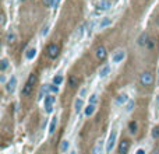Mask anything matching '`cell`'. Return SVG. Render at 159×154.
<instances>
[{
    "mask_svg": "<svg viewBox=\"0 0 159 154\" xmlns=\"http://www.w3.org/2000/svg\"><path fill=\"white\" fill-rule=\"evenodd\" d=\"M154 154H159V150H155V151H154Z\"/></svg>",
    "mask_w": 159,
    "mask_h": 154,
    "instance_id": "obj_38",
    "label": "cell"
},
{
    "mask_svg": "<svg viewBox=\"0 0 159 154\" xmlns=\"http://www.w3.org/2000/svg\"><path fill=\"white\" fill-rule=\"evenodd\" d=\"M96 101H98V94H92V95L90 97V104H92V105H95Z\"/></svg>",
    "mask_w": 159,
    "mask_h": 154,
    "instance_id": "obj_26",
    "label": "cell"
},
{
    "mask_svg": "<svg viewBox=\"0 0 159 154\" xmlns=\"http://www.w3.org/2000/svg\"><path fill=\"white\" fill-rule=\"evenodd\" d=\"M56 126H57V118L54 116V118H52V122H50V126H49V133H50V134H53V133H54V130H56Z\"/></svg>",
    "mask_w": 159,
    "mask_h": 154,
    "instance_id": "obj_18",
    "label": "cell"
},
{
    "mask_svg": "<svg viewBox=\"0 0 159 154\" xmlns=\"http://www.w3.org/2000/svg\"><path fill=\"white\" fill-rule=\"evenodd\" d=\"M4 22H6V17L4 14H1V25H4Z\"/></svg>",
    "mask_w": 159,
    "mask_h": 154,
    "instance_id": "obj_34",
    "label": "cell"
},
{
    "mask_svg": "<svg viewBox=\"0 0 159 154\" xmlns=\"http://www.w3.org/2000/svg\"><path fill=\"white\" fill-rule=\"evenodd\" d=\"M96 106L92 105V104H88L87 105V108H85V116H92L94 115V112H95Z\"/></svg>",
    "mask_w": 159,
    "mask_h": 154,
    "instance_id": "obj_15",
    "label": "cell"
},
{
    "mask_svg": "<svg viewBox=\"0 0 159 154\" xmlns=\"http://www.w3.org/2000/svg\"><path fill=\"white\" fill-rule=\"evenodd\" d=\"M128 101V95L127 94H120V95L117 97L116 102L119 104V105H122V104H126V102Z\"/></svg>",
    "mask_w": 159,
    "mask_h": 154,
    "instance_id": "obj_19",
    "label": "cell"
},
{
    "mask_svg": "<svg viewBox=\"0 0 159 154\" xmlns=\"http://www.w3.org/2000/svg\"><path fill=\"white\" fill-rule=\"evenodd\" d=\"M7 67H9V60L7 59H1V62H0V70L4 72Z\"/></svg>",
    "mask_w": 159,
    "mask_h": 154,
    "instance_id": "obj_25",
    "label": "cell"
},
{
    "mask_svg": "<svg viewBox=\"0 0 159 154\" xmlns=\"http://www.w3.org/2000/svg\"><path fill=\"white\" fill-rule=\"evenodd\" d=\"M128 149H130V144H128L127 140H123V142H120V144H119V153H120V154H127L128 153Z\"/></svg>",
    "mask_w": 159,
    "mask_h": 154,
    "instance_id": "obj_9",
    "label": "cell"
},
{
    "mask_svg": "<svg viewBox=\"0 0 159 154\" xmlns=\"http://www.w3.org/2000/svg\"><path fill=\"white\" fill-rule=\"evenodd\" d=\"M46 52H48V56L50 59H56L59 56V52H60V46L56 43H50L46 49Z\"/></svg>",
    "mask_w": 159,
    "mask_h": 154,
    "instance_id": "obj_3",
    "label": "cell"
},
{
    "mask_svg": "<svg viewBox=\"0 0 159 154\" xmlns=\"http://www.w3.org/2000/svg\"><path fill=\"white\" fill-rule=\"evenodd\" d=\"M43 4H45V6H49V7H52L53 0H43Z\"/></svg>",
    "mask_w": 159,
    "mask_h": 154,
    "instance_id": "obj_32",
    "label": "cell"
},
{
    "mask_svg": "<svg viewBox=\"0 0 159 154\" xmlns=\"http://www.w3.org/2000/svg\"><path fill=\"white\" fill-rule=\"evenodd\" d=\"M62 83H63V76L62 74H57V76L53 77V84L54 85H60Z\"/></svg>",
    "mask_w": 159,
    "mask_h": 154,
    "instance_id": "obj_24",
    "label": "cell"
},
{
    "mask_svg": "<svg viewBox=\"0 0 159 154\" xmlns=\"http://www.w3.org/2000/svg\"><path fill=\"white\" fill-rule=\"evenodd\" d=\"M31 91H32V84H29V83H26L24 87H22V91H21V94L22 95H29L31 94Z\"/></svg>",
    "mask_w": 159,
    "mask_h": 154,
    "instance_id": "obj_16",
    "label": "cell"
},
{
    "mask_svg": "<svg viewBox=\"0 0 159 154\" xmlns=\"http://www.w3.org/2000/svg\"><path fill=\"white\" fill-rule=\"evenodd\" d=\"M116 137H117V132L116 130H113V132L110 133L109 139H107V144H106V151H107V153L112 151L113 146H115V142H116Z\"/></svg>",
    "mask_w": 159,
    "mask_h": 154,
    "instance_id": "obj_5",
    "label": "cell"
},
{
    "mask_svg": "<svg viewBox=\"0 0 159 154\" xmlns=\"http://www.w3.org/2000/svg\"><path fill=\"white\" fill-rule=\"evenodd\" d=\"M82 30H84V27H80V30L77 31V34H75V37H78V39L81 38V35H82Z\"/></svg>",
    "mask_w": 159,
    "mask_h": 154,
    "instance_id": "obj_31",
    "label": "cell"
},
{
    "mask_svg": "<svg viewBox=\"0 0 159 154\" xmlns=\"http://www.w3.org/2000/svg\"><path fill=\"white\" fill-rule=\"evenodd\" d=\"M152 137L154 139H159V126L152 129Z\"/></svg>",
    "mask_w": 159,
    "mask_h": 154,
    "instance_id": "obj_27",
    "label": "cell"
},
{
    "mask_svg": "<svg viewBox=\"0 0 159 154\" xmlns=\"http://www.w3.org/2000/svg\"><path fill=\"white\" fill-rule=\"evenodd\" d=\"M109 73H110V66H109V64H105V66L99 70V77H101V79H105Z\"/></svg>",
    "mask_w": 159,
    "mask_h": 154,
    "instance_id": "obj_11",
    "label": "cell"
},
{
    "mask_svg": "<svg viewBox=\"0 0 159 154\" xmlns=\"http://www.w3.org/2000/svg\"><path fill=\"white\" fill-rule=\"evenodd\" d=\"M50 91H52V93H56V94H57V93H59V87H57V85H54V84L50 85Z\"/></svg>",
    "mask_w": 159,
    "mask_h": 154,
    "instance_id": "obj_30",
    "label": "cell"
},
{
    "mask_svg": "<svg viewBox=\"0 0 159 154\" xmlns=\"http://www.w3.org/2000/svg\"><path fill=\"white\" fill-rule=\"evenodd\" d=\"M140 83L143 85H151L154 83V74L151 72H144L143 74L140 76Z\"/></svg>",
    "mask_w": 159,
    "mask_h": 154,
    "instance_id": "obj_1",
    "label": "cell"
},
{
    "mask_svg": "<svg viewBox=\"0 0 159 154\" xmlns=\"http://www.w3.org/2000/svg\"><path fill=\"white\" fill-rule=\"evenodd\" d=\"M155 105H156V108L159 109V95L156 97V101H155Z\"/></svg>",
    "mask_w": 159,
    "mask_h": 154,
    "instance_id": "obj_36",
    "label": "cell"
},
{
    "mask_svg": "<svg viewBox=\"0 0 159 154\" xmlns=\"http://www.w3.org/2000/svg\"><path fill=\"white\" fill-rule=\"evenodd\" d=\"M102 151H103V142L102 140H98L94 150H92V154H102Z\"/></svg>",
    "mask_w": 159,
    "mask_h": 154,
    "instance_id": "obj_10",
    "label": "cell"
},
{
    "mask_svg": "<svg viewBox=\"0 0 159 154\" xmlns=\"http://www.w3.org/2000/svg\"><path fill=\"white\" fill-rule=\"evenodd\" d=\"M35 81H37V74H31L29 76V79H28V81L26 83H29V84H35Z\"/></svg>",
    "mask_w": 159,
    "mask_h": 154,
    "instance_id": "obj_28",
    "label": "cell"
},
{
    "mask_svg": "<svg viewBox=\"0 0 159 154\" xmlns=\"http://www.w3.org/2000/svg\"><path fill=\"white\" fill-rule=\"evenodd\" d=\"M158 76H159V70H158Z\"/></svg>",
    "mask_w": 159,
    "mask_h": 154,
    "instance_id": "obj_39",
    "label": "cell"
},
{
    "mask_svg": "<svg viewBox=\"0 0 159 154\" xmlns=\"http://www.w3.org/2000/svg\"><path fill=\"white\" fill-rule=\"evenodd\" d=\"M110 6H112L110 0H101L99 4H98V9H99V10H107Z\"/></svg>",
    "mask_w": 159,
    "mask_h": 154,
    "instance_id": "obj_12",
    "label": "cell"
},
{
    "mask_svg": "<svg viewBox=\"0 0 159 154\" xmlns=\"http://www.w3.org/2000/svg\"><path fill=\"white\" fill-rule=\"evenodd\" d=\"M69 85L71 87V88L77 87V85H78V79H77L75 76H70V79H69Z\"/></svg>",
    "mask_w": 159,
    "mask_h": 154,
    "instance_id": "obj_21",
    "label": "cell"
},
{
    "mask_svg": "<svg viewBox=\"0 0 159 154\" xmlns=\"http://www.w3.org/2000/svg\"><path fill=\"white\" fill-rule=\"evenodd\" d=\"M54 102H56V97L54 95H46L45 97V109L48 114H52L53 112V105H54Z\"/></svg>",
    "mask_w": 159,
    "mask_h": 154,
    "instance_id": "obj_2",
    "label": "cell"
},
{
    "mask_svg": "<svg viewBox=\"0 0 159 154\" xmlns=\"http://www.w3.org/2000/svg\"><path fill=\"white\" fill-rule=\"evenodd\" d=\"M21 1H25V0H21Z\"/></svg>",
    "mask_w": 159,
    "mask_h": 154,
    "instance_id": "obj_40",
    "label": "cell"
},
{
    "mask_svg": "<svg viewBox=\"0 0 159 154\" xmlns=\"http://www.w3.org/2000/svg\"><path fill=\"white\" fill-rule=\"evenodd\" d=\"M138 45L140 46H145V45H149V35L148 32H143L140 38H138Z\"/></svg>",
    "mask_w": 159,
    "mask_h": 154,
    "instance_id": "obj_7",
    "label": "cell"
},
{
    "mask_svg": "<svg viewBox=\"0 0 159 154\" xmlns=\"http://www.w3.org/2000/svg\"><path fill=\"white\" fill-rule=\"evenodd\" d=\"M69 147H70V142L69 140H63L62 144H60V151H62V153H67Z\"/></svg>",
    "mask_w": 159,
    "mask_h": 154,
    "instance_id": "obj_20",
    "label": "cell"
},
{
    "mask_svg": "<svg viewBox=\"0 0 159 154\" xmlns=\"http://www.w3.org/2000/svg\"><path fill=\"white\" fill-rule=\"evenodd\" d=\"M35 55H37V49H35V48H29L28 51H26V53H25V58L28 59V60H31V59L35 58Z\"/></svg>",
    "mask_w": 159,
    "mask_h": 154,
    "instance_id": "obj_17",
    "label": "cell"
},
{
    "mask_svg": "<svg viewBox=\"0 0 159 154\" xmlns=\"http://www.w3.org/2000/svg\"><path fill=\"white\" fill-rule=\"evenodd\" d=\"M6 41H7V42L9 43H13L14 42V41H16V34H14V32H7V35H6Z\"/></svg>",
    "mask_w": 159,
    "mask_h": 154,
    "instance_id": "obj_22",
    "label": "cell"
},
{
    "mask_svg": "<svg viewBox=\"0 0 159 154\" xmlns=\"http://www.w3.org/2000/svg\"><path fill=\"white\" fill-rule=\"evenodd\" d=\"M134 105H135V104H134V101H128V104H127V106H126V111L127 112H130L132 109V108H134Z\"/></svg>",
    "mask_w": 159,
    "mask_h": 154,
    "instance_id": "obj_29",
    "label": "cell"
},
{
    "mask_svg": "<svg viewBox=\"0 0 159 154\" xmlns=\"http://www.w3.org/2000/svg\"><path fill=\"white\" fill-rule=\"evenodd\" d=\"M124 58H126V51H124V49H117L116 52L113 53L112 60H113L115 63H119V62H122Z\"/></svg>",
    "mask_w": 159,
    "mask_h": 154,
    "instance_id": "obj_4",
    "label": "cell"
},
{
    "mask_svg": "<svg viewBox=\"0 0 159 154\" xmlns=\"http://www.w3.org/2000/svg\"><path fill=\"white\" fill-rule=\"evenodd\" d=\"M85 93H87V90H85V88H82V90H81V95H80V97H84Z\"/></svg>",
    "mask_w": 159,
    "mask_h": 154,
    "instance_id": "obj_37",
    "label": "cell"
},
{
    "mask_svg": "<svg viewBox=\"0 0 159 154\" xmlns=\"http://www.w3.org/2000/svg\"><path fill=\"white\" fill-rule=\"evenodd\" d=\"M95 55H96V58L99 59V60H105L106 56H107L106 48H105V46H102V45L96 46V49H95Z\"/></svg>",
    "mask_w": 159,
    "mask_h": 154,
    "instance_id": "obj_6",
    "label": "cell"
},
{
    "mask_svg": "<svg viewBox=\"0 0 159 154\" xmlns=\"http://www.w3.org/2000/svg\"><path fill=\"white\" fill-rule=\"evenodd\" d=\"M137 122H135V121H131V122L128 123V130H130V133H132V134H134V133L137 132Z\"/></svg>",
    "mask_w": 159,
    "mask_h": 154,
    "instance_id": "obj_23",
    "label": "cell"
},
{
    "mask_svg": "<svg viewBox=\"0 0 159 154\" xmlns=\"http://www.w3.org/2000/svg\"><path fill=\"white\" fill-rule=\"evenodd\" d=\"M112 25V18H109V17H105V18H102V21L99 22V30H103V28H106V27Z\"/></svg>",
    "mask_w": 159,
    "mask_h": 154,
    "instance_id": "obj_13",
    "label": "cell"
},
{
    "mask_svg": "<svg viewBox=\"0 0 159 154\" xmlns=\"http://www.w3.org/2000/svg\"><path fill=\"white\" fill-rule=\"evenodd\" d=\"M135 154H145V150L140 149V150H137V153H135Z\"/></svg>",
    "mask_w": 159,
    "mask_h": 154,
    "instance_id": "obj_35",
    "label": "cell"
},
{
    "mask_svg": "<svg viewBox=\"0 0 159 154\" xmlns=\"http://www.w3.org/2000/svg\"><path fill=\"white\" fill-rule=\"evenodd\" d=\"M82 106H84V101H82V98H77L74 102V111L78 114L81 109H82Z\"/></svg>",
    "mask_w": 159,
    "mask_h": 154,
    "instance_id": "obj_14",
    "label": "cell"
},
{
    "mask_svg": "<svg viewBox=\"0 0 159 154\" xmlns=\"http://www.w3.org/2000/svg\"><path fill=\"white\" fill-rule=\"evenodd\" d=\"M16 85H17V79L13 76V77L9 80L7 85H6V90L9 91V93H14V90H16Z\"/></svg>",
    "mask_w": 159,
    "mask_h": 154,
    "instance_id": "obj_8",
    "label": "cell"
},
{
    "mask_svg": "<svg viewBox=\"0 0 159 154\" xmlns=\"http://www.w3.org/2000/svg\"><path fill=\"white\" fill-rule=\"evenodd\" d=\"M48 32H49V27H45V28H43V31H42V35H43V37H46V35H48Z\"/></svg>",
    "mask_w": 159,
    "mask_h": 154,
    "instance_id": "obj_33",
    "label": "cell"
}]
</instances>
